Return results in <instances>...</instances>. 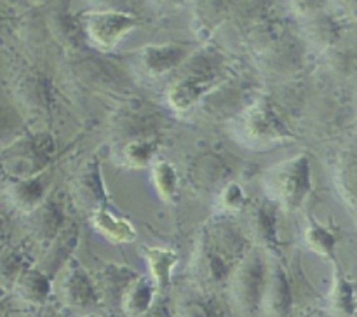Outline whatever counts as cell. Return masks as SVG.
I'll return each instance as SVG.
<instances>
[{
  "mask_svg": "<svg viewBox=\"0 0 357 317\" xmlns=\"http://www.w3.org/2000/svg\"><path fill=\"white\" fill-rule=\"evenodd\" d=\"M246 253V244L236 226L229 222H215L202 230L192 253L190 275L202 288L223 284L234 265Z\"/></svg>",
  "mask_w": 357,
  "mask_h": 317,
  "instance_id": "1",
  "label": "cell"
},
{
  "mask_svg": "<svg viewBox=\"0 0 357 317\" xmlns=\"http://www.w3.org/2000/svg\"><path fill=\"white\" fill-rule=\"evenodd\" d=\"M261 187L274 206L286 211L300 209L312 192L309 155L298 153L268 167L261 176Z\"/></svg>",
  "mask_w": 357,
  "mask_h": 317,
  "instance_id": "2",
  "label": "cell"
},
{
  "mask_svg": "<svg viewBox=\"0 0 357 317\" xmlns=\"http://www.w3.org/2000/svg\"><path fill=\"white\" fill-rule=\"evenodd\" d=\"M232 136L248 148L267 150L295 139V134L275 114L274 107L260 98L232 121Z\"/></svg>",
  "mask_w": 357,
  "mask_h": 317,
  "instance_id": "3",
  "label": "cell"
},
{
  "mask_svg": "<svg viewBox=\"0 0 357 317\" xmlns=\"http://www.w3.org/2000/svg\"><path fill=\"white\" fill-rule=\"evenodd\" d=\"M267 261L258 247H251L244 256L234 265L229 275V295L234 309L244 317H251L258 312L261 288H264Z\"/></svg>",
  "mask_w": 357,
  "mask_h": 317,
  "instance_id": "4",
  "label": "cell"
},
{
  "mask_svg": "<svg viewBox=\"0 0 357 317\" xmlns=\"http://www.w3.org/2000/svg\"><path fill=\"white\" fill-rule=\"evenodd\" d=\"M52 152V141L44 136L20 138L7 146L0 157V166L10 180L35 178L45 169Z\"/></svg>",
  "mask_w": 357,
  "mask_h": 317,
  "instance_id": "5",
  "label": "cell"
},
{
  "mask_svg": "<svg viewBox=\"0 0 357 317\" xmlns=\"http://www.w3.org/2000/svg\"><path fill=\"white\" fill-rule=\"evenodd\" d=\"M84 31L91 44L101 51L117 47L132 30L138 28V20L122 10H89L82 16Z\"/></svg>",
  "mask_w": 357,
  "mask_h": 317,
  "instance_id": "6",
  "label": "cell"
},
{
  "mask_svg": "<svg viewBox=\"0 0 357 317\" xmlns=\"http://www.w3.org/2000/svg\"><path fill=\"white\" fill-rule=\"evenodd\" d=\"M56 295L65 307L72 310L93 309L98 303L93 277L82 268V265L70 258L56 274Z\"/></svg>",
  "mask_w": 357,
  "mask_h": 317,
  "instance_id": "7",
  "label": "cell"
},
{
  "mask_svg": "<svg viewBox=\"0 0 357 317\" xmlns=\"http://www.w3.org/2000/svg\"><path fill=\"white\" fill-rule=\"evenodd\" d=\"M291 288L284 268L278 261H267L258 312L264 317H284L291 309Z\"/></svg>",
  "mask_w": 357,
  "mask_h": 317,
  "instance_id": "8",
  "label": "cell"
},
{
  "mask_svg": "<svg viewBox=\"0 0 357 317\" xmlns=\"http://www.w3.org/2000/svg\"><path fill=\"white\" fill-rule=\"evenodd\" d=\"M136 277L135 272L128 267L115 263H107L94 275L93 284L96 289L98 300L107 303L110 309H121V300L128 286Z\"/></svg>",
  "mask_w": 357,
  "mask_h": 317,
  "instance_id": "9",
  "label": "cell"
},
{
  "mask_svg": "<svg viewBox=\"0 0 357 317\" xmlns=\"http://www.w3.org/2000/svg\"><path fill=\"white\" fill-rule=\"evenodd\" d=\"M72 194L75 204L84 211L94 212L96 209L107 208V192L98 162L87 164L80 174H77L72 185Z\"/></svg>",
  "mask_w": 357,
  "mask_h": 317,
  "instance_id": "10",
  "label": "cell"
},
{
  "mask_svg": "<svg viewBox=\"0 0 357 317\" xmlns=\"http://www.w3.org/2000/svg\"><path fill=\"white\" fill-rule=\"evenodd\" d=\"M139 63L152 77L166 75L187 61L188 49L180 44L146 45L139 51Z\"/></svg>",
  "mask_w": 357,
  "mask_h": 317,
  "instance_id": "11",
  "label": "cell"
},
{
  "mask_svg": "<svg viewBox=\"0 0 357 317\" xmlns=\"http://www.w3.org/2000/svg\"><path fill=\"white\" fill-rule=\"evenodd\" d=\"M246 229L257 247H274L278 244L275 233V206L271 201H261L248 208Z\"/></svg>",
  "mask_w": 357,
  "mask_h": 317,
  "instance_id": "12",
  "label": "cell"
},
{
  "mask_svg": "<svg viewBox=\"0 0 357 317\" xmlns=\"http://www.w3.org/2000/svg\"><path fill=\"white\" fill-rule=\"evenodd\" d=\"M142 253L149 267L152 284L159 291H166L171 284L174 267L178 265V253L166 246H143Z\"/></svg>",
  "mask_w": 357,
  "mask_h": 317,
  "instance_id": "13",
  "label": "cell"
},
{
  "mask_svg": "<svg viewBox=\"0 0 357 317\" xmlns=\"http://www.w3.org/2000/svg\"><path fill=\"white\" fill-rule=\"evenodd\" d=\"M28 229L40 242H51L63 229V215L58 204L51 199H44L40 206L28 212Z\"/></svg>",
  "mask_w": 357,
  "mask_h": 317,
  "instance_id": "14",
  "label": "cell"
},
{
  "mask_svg": "<svg viewBox=\"0 0 357 317\" xmlns=\"http://www.w3.org/2000/svg\"><path fill=\"white\" fill-rule=\"evenodd\" d=\"M6 199L13 208L28 215L45 199V187L40 178H26V180H9L6 185Z\"/></svg>",
  "mask_w": 357,
  "mask_h": 317,
  "instance_id": "15",
  "label": "cell"
},
{
  "mask_svg": "<svg viewBox=\"0 0 357 317\" xmlns=\"http://www.w3.org/2000/svg\"><path fill=\"white\" fill-rule=\"evenodd\" d=\"M91 223L94 229L115 244H129L136 239V229L128 218L115 215L108 208L91 212Z\"/></svg>",
  "mask_w": 357,
  "mask_h": 317,
  "instance_id": "16",
  "label": "cell"
},
{
  "mask_svg": "<svg viewBox=\"0 0 357 317\" xmlns=\"http://www.w3.org/2000/svg\"><path fill=\"white\" fill-rule=\"evenodd\" d=\"M20 300L30 305H44L51 295V277L38 268H23L13 284Z\"/></svg>",
  "mask_w": 357,
  "mask_h": 317,
  "instance_id": "17",
  "label": "cell"
},
{
  "mask_svg": "<svg viewBox=\"0 0 357 317\" xmlns=\"http://www.w3.org/2000/svg\"><path fill=\"white\" fill-rule=\"evenodd\" d=\"M77 244V230L73 226L65 229L63 226L61 232L49 242V249L45 251L44 258L38 263V270L44 272L47 277L58 274L59 268L72 258V251Z\"/></svg>",
  "mask_w": 357,
  "mask_h": 317,
  "instance_id": "18",
  "label": "cell"
},
{
  "mask_svg": "<svg viewBox=\"0 0 357 317\" xmlns=\"http://www.w3.org/2000/svg\"><path fill=\"white\" fill-rule=\"evenodd\" d=\"M155 286L143 275H136L131 284L124 291L121 300V310L126 317H139L153 305Z\"/></svg>",
  "mask_w": 357,
  "mask_h": 317,
  "instance_id": "19",
  "label": "cell"
},
{
  "mask_svg": "<svg viewBox=\"0 0 357 317\" xmlns=\"http://www.w3.org/2000/svg\"><path fill=\"white\" fill-rule=\"evenodd\" d=\"M328 309L340 317H351L356 310L354 288L338 263L333 265V282L328 295Z\"/></svg>",
  "mask_w": 357,
  "mask_h": 317,
  "instance_id": "20",
  "label": "cell"
},
{
  "mask_svg": "<svg viewBox=\"0 0 357 317\" xmlns=\"http://www.w3.org/2000/svg\"><path fill=\"white\" fill-rule=\"evenodd\" d=\"M206 93V84L197 75H183L171 84L167 89V103L178 111H185L194 107L202 94Z\"/></svg>",
  "mask_w": 357,
  "mask_h": 317,
  "instance_id": "21",
  "label": "cell"
},
{
  "mask_svg": "<svg viewBox=\"0 0 357 317\" xmlns=\"http://www.w3.org/2000/svg\"><path fill=\"white\" fill-rule=\"evenodd\" d=\"M155 152V143L150 141L149 138L136 136L121 146L117 160L122 167H128V169H143V167L152 166Z\"/></svg>",
  "mask_w": 357,
  "mask_h": 317,
  "instance_id": "22",
  "label": "cell"
},
{
  "mask_svg": "<svg viewBox=\"0 0 357 317\" xmlns=\"http://www.w3.org/2000/svg\"><path fill=\"white\" fill-rule=\"evenodd\" d=\"M17 101H20V107L24 108V111L28 114L38 115L42 111H45L47 108V94H45V87L42 84L40 79H37L35 75L26 77L20 82L17 86Z\"/></svg>",
  "mask_w": 357,
  "mask_h": 317,
  "instance_id": "23",
  "label": "cell"
},
{
  "mask_svg": "<svg viewBox=\"0 0 357 317\" xmlns=\"http://www.w3.org/2000/svg\"><path fill=\"white\" fill-rule=\"evenodd\" d=\"M303 240H305V246L312 253L319 254L323 258H335L337 239H335L333 232L328 226L321 225L316 219L309 218L305 225V232H303Z\"/></svg>",
  "mask_w": 357,
  "mask_h": 317,
  "instance_id": "24",
  "label": "cell"
},
{
  "mask_svg": "<svg viewBox=\"0 0 357 317\" xmlns=\"http://www.w3.org/2000/svg\"><path fill=\"white\" fill-rule=\"evenodd\" d=\"M305 35L314 47L328 49L337 40L338 30L337 24L330 17L323 16V14H316V10H312V14L307 17Z\"/></svg>",
  "mask_w": 357,
  "mask_h": 317,
  "instance_id": "25",
  "label": "cell"
},
{
  "mask_svg": "<svg viewBox=\"0 0 357 317\" xmlns=\"http://www.w3.org/2000/svg\"><path fill=\"white\" fill-rule=\"evenodd\" d=\"M152 183L159 197L166 202H173L178 197V173L167 160L152 164Z\"/></svg>",
  "mask_w": 357,
  "mask_h": 317,
  "instance_id": "26",
  "label": "cell"
},
{
  "mask_svg": "<svg viewBox=\"0 0 357 317\" xmlns=\"http://www.w3.org/2000/svg\"><path fill=\"white\" fill-rule=\"evenodd\" d=\"M174 317H222V310L202 295H188L178 300L174 307Z\"/></svg>",
  "mask_w": 357,
  "mask_h": 317,
  "instance_id": "27",
  "label": "cell"
},
{
  "mask_svg": "<svg viewBox=\"0 0 357 317\" xmlns=\"http://www.w3.org/2000/svg\"><path fill=\"white\" fill-rule=\"evenodd\" d=\"M218 208L223 212H243L248 208V195L236 181H230L218 192Z\"/></svg>",
  "mask_w": 357,
  "mask_h": 317,
  "instance_id": "28",
  "label": "cell"
},
{
  "mask_svg": "<svg viewBox=\"0 0 357 317\" xmlns=\"http://www.w3.org/2000/svg\"><path fill=\"white\" fill-rule=\"evenodd\" d=\"M337 185L342 192V197L347 202L349 208H354V192H356V164L354 157H349L340 164L337 173Z\"/></svg>",
  "mask_w": 357,
  "mask_h": 317,
  "instance_id": "29",
  "label": "cell"
},
{
  "mask_svg": "<svg viewBox=\"0 0 357 317\" xmlns=\"http://www.w3.org/2000/svg\"><path fill=\"white\" fill-rule=\"evenodd\" d=\"M23 265L17 260V256H14L13 253H7L3 256H0V282H10L14 284L16 277L20 275V272L23 270Z\"/></svg>",
  "mask_w": 357,
  "mask_h": 317,
  "instance_id": "30",
  "label": "cell"
},
{
  "mask_svg": "<svg viewBox=\"0 0 357 317\" xmlns=\"http://www.w3.org/2000/svg\"><path fill=\"white\" fill-rule=\"evenodd\" d=\"M139 317H173V316H171V312L167 310L166 305H162V303H153V305Z\"/></svg>",
  "mask_w": 357,
  "mask_h": 317,
  "instance_id": "31",
  "label": "cell"
},
{
  "mask_svg": "<svg viewBox=\"0 0 357 317\" xmlns=\"http://www.w3.org/2000/svg\"><path fill=\"white\" fill-rule=\"evenodd\" d=\"M86 317H98V316H86Z\"/></svg>",
  "mask_w": 357,
  "mask_h": 317,
  "instance_id": "32",
  "label": "cell"
}]
</instances>
